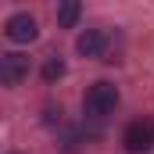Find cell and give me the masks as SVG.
I'll use <instances>...</instances> for the list:
<instances>
[{
    "label": "cell",
    "mask_w": 154,
    "mask_h": 154,
    "mask_svg": "<svg viewBox=\"0 0 154 154\" xmlns=\"http://www.w3.org/2000/svg\"><path fill=\"white\" fill-rule=\"evenodd\" d=\"M118 108V90L115 82H108V79H100V82H93L90 90H86V97H82V111L86 118H108L111 111Z\"/></svg>",
    "instance_id": "obj_1"
},
{
    "label": "cell",
    "mask_w": 154,
    "mask_h": 154,
    "mask_svg": "<svg viewBox=\"0 0 154 154\" xmlns=\"http://www.w3.org/2000/svg\"><path fill=\"white\" fill-rule=\"evenodd\" d=\"M122 143H125L129 154L151 151V147H154V122H151V118H136V122H129L125 133H122Z\"/></svg>",
    "instance_id": "obj_2"
},
{
    "label": "cell",
    "mask_w": 154,
    "mask_h": 154,
    "mask_svg": "<svg viewBox=\"0 0 154 154\" xmlns=\"http://www.w3.org/2000/svg\"><path fill=\"white\" fill-rule=\"evenodd\" d=\"M4 36L11 39V43H32V39L39 36L36 18H32L29 11H18V14H11V18L4 22Z\"/></svg>",
    "instance_id": "obj_3"
},
{
    "label": "cell",
    "mask_w": 154,
    "mask_h": 154,
    "mask_svg": "<svg viewBox=\"0 0 154 154\" xmlns=\"http://www.w3.org/2000/svg\"><path fill=\"white\" fill-rule=\"evenodd\" d=\"M22 79H29V57L18 54V50L4 54V57H0V82H4V86H18Z\"/></svg>",
    "instance_id": "obj_4"
},
{
    "label": "cell",
    "mask_w": 154,
    "mask_h": 154,
    "mask_svg": "<svg viewBox=\"0 0 154 154\" xmlns=\"http://www.w3.org/2000/svg\"><path fill=\"white\" fill-rule=\"evenodd\" d=\"M75 47H79V54H82V57H97V61H108L104 54H108V47H111V36H108L104 29H86V32L75 39Z\"/></svg>",
    "instance_id": "obj_5"
},
{
    "label": "cell",
    "mask_w": 154,
    "mask_h": 154,
    "mask_svg": "<svg viewBox=\"0 0 154 154\" xmlns=\"http://www.w3.org/2000/svg\"><path fill=\"white\" fill-rule=\"evenodd\" d=\"M79 14H82V7H79L75 0H65V4H57V25H61V29H75Z\"/></svg>",
    "instance_id": "obj_6"
},
{
    "label": "cell",
    "mask_w": 154,
    "mask_h": 154,
    "mask_svg": "<svg viewBox=\"0 0 154 154\" xmlns=\"http://www.w3.org/2000/svg\"><path fill=\"white\" fill-rule=\"evenodd\" d=\"M61 75H65V61H61V57H47V65H43V79H47V82H57Z\"/></svg>",
    "instance_id": "obj_7"
}]
</instances>
